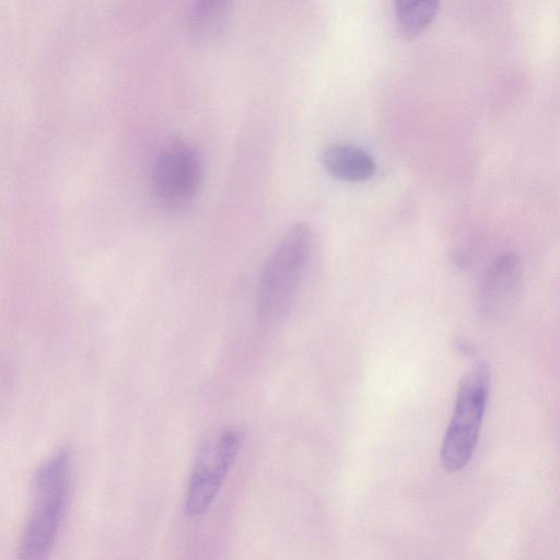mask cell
<instances>
[{
  "label": "cell",
  "mask_w": 560,
  "mask_h": 560,
  "mask_svg": "<svg viewBox=\"0 0 560 560\" xmlns=\"http://www.w3.org/2000/svg\"><path fill=\"white\" fill-rule=\"evenodd\" d=\"M313 232L305 222L293 223L266 260L257 290V313L273 325L289 313L311 259Z\"/></svg>",
  "instance_id": "cell-1"
},
{
  "label": "cell",
  "mask_w": 560,
  "mask_h": 560,
  "mask_svg": "<svg viewBox=\"0 0 560 560\" xmlns=\"http://www.w3.org/2000/svg\"><path fill=\"white\" fill-rule=\"evenodd\" d=\"M70 452L63 447L45 460L32 478V506L20 544V559L42 560L50 552L65 514Z\"/></svg>",
  "instance_id": "cell-2"
},
{
  "label": "cell",
  "mask_w": 560,
  "mask_h": 560,
  "mask_svg": "<svg viewBox=\"0 0 560 560\" xmlns=\"http://www.w3.org/2000/svg\"><path fill=\"white\" fill-rule=\"evenodd\" d=\"M489 389L490 372L483 362L476 363L462 377L440 451L441 464L446 471L457 472L471 459L478 442Z\"/></svg>",
  "instance_id": "cell-3"
},
{
  "label": "cell",
  "mask_w": 560,
  "mask_h": 560,
  "mask_svg": "<svg viewBox=\"0 0 560 560\" xmlns=\"http://www.w3.org/2000/svg\"><path fill=\"white\" fill-rule=\"evenodd\" d=\"M242 433L225 429L207 439L196 454L185 497V513L202 515L212 505L242 445Z\"/></svg>",
  "instance_id": "cell-4"
},
{
  "label": "cell",
  "mask_w": 560,
  "mask_h": 560,
  "mask_svg": "<svg viewBox=\"0 0 560 560\" xmlns=\"http://www.w3.org/2000/svg\"><path fill=\"white\" fill-rule=\"evenodd\" d=\"M202 171V159L195 147L182 140L171 141L154 161L151 175L153 192L165 206H185L195 197Z\"/></svg>",
  "instance_id": "cell-5"
},
{
  "label": "cell",
  "mask_w": 560,
  "mask_h": 560,
  "mask_svg": "<svg viewBox=\"0 0 560 560\" xmlns=\"http://www.w3.org/2000/svg\"><path fill=\"white\" fill-rule=\"evenodd\" d=\"M523 280V267L515 252L499 255L486 269L476 289L478 314L487 320L504 318L515 306Z\"/></svg>",
  "instance_id": "cell-6"
},
{
  "label": "cell",
  "mask_w": 560,
  "mask_h": 560,
  "mask_svg": "<svg viewBox=\"0 0 560 560\" xmlns=\"http://www.w3.org/2000/svg\"><path fill=\"white\" fill-rule=\"evenodd\" d=\"M320 163L331 177L350 183L371 178L376 168L374 159L365 150L345 142L325 147Z\"/></svg>",
  "instance_id": "cell-7"
},
{
  "label": "cell",
  "mask_w": 560,
  "mask_h": 560,
  "mask_svg": "<svg viewBox=\"0 0 560 560\" xmlns=\"http://www.w3.org/2000/svg\"><path fill=\"white\" fill-rule=\"evenodd\" d=\"M232 0H194L190 30L202 39L220 35L228 23Z\"/></svg>",
  "instance_id": "cell-8"
},
{
  "label": "cell",
  "mask_w": 560,
  "mask_h": 560,
  "mask_svg": "<svg viewBox=\"0 0 560 560\" xmlns=\"http://www.w3.org/2000/svg\"><path fill=\"white\" fill-rule=\"evenodd\" d=\"M440 0H395L398 27L402 35L421 34L433 21Z\"/></svg>",
  "instance_id": "cell-9"
}]
</instances>
